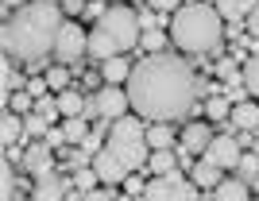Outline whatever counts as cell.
Wrapping results in <instances>:
<instances>
[{
  "label": "cell",
  "instance_id": "6da1fadb",
  "mask_svg": "<svg viewBox=\"0 0 259 201\" xmlns=\"http://www.w3.org/2000/svg\"><path fill=\"white\" fill-rule=\"evenodd\" d=\"M124 89H128L132 112L151 124H170V120L186 116L197 101L194 66L170 51L140 58Z\"/></svg>",
  "mask_w": 259,
  "mask_h": 201
},
{
  "label": "cell",
  "instance_id": "7a4b0ae2",
  "mask_svg": "<svg viewBox=\"0 0 259 201\" xmlns=\"http://www.w3.org/2000/svg\"><path fill=\"white\" fill-rule=\"evenodd\" d=\"M62 23L66 12L54 0H31L27 8L4 20V54H16L20 62H39L47 58V51H54Z\"/></svg>",
  "mask_w": 259,
  "mask_h": 201
},
{
  "label": "cell",
  "instance_id": "3957f363",
  "mask_svg": "<svg viewBox=\"0 0 259 201\" xmlns=\"http://www.w3.org/2000/svg\"><path fill=\"white\" fill-rule=\"evenodd\" d=\"M170 39L178 51L186 54H209L221 47V39H225V20L217 16L213 4H201V0H194V4H182V8L174 12L170 20Z\"/></svg>",
  "mask_w": 259,
  "mask_h": 201
},
{
  "label": "cell",
  "instance_id": "277c9868",
  "mask_svg": "<svg viewBox=\"0 0 259 201\" xmlns=\"http://www.w3.org/2000/svg\"><path fill=\"white\" fill-rule=\"evenodd\" d=\"M143 27H140V12L124 8V4H108V12L93 23L89 31V54L97 62H108V58H124V54L140 43Z\"/></svg>",
  "mask_w": 259,
  "mask_h": 201
},
{
  "label": "cell",
  "instance_id": "5b68a950",
  "mask_svg": "<svg viewBox=\"0 0 259 201\" xmlns=\"http://www.w3.org/2000/svg\"><path fill=\"white\" fill-rule=\"evenodd\" d=\"M105 151L128 170V174H136L140 167H147L151 147H147V128H143V120L136 116V112L112 120V128H108V136H105Z\"/></svg>",
  "mask_w": 259,
  "mask_h": 201
},
{
  "label": "cell",
  "instance_id": "8992f818",
  "mask_svg": "<svg viewBox=\"0 0 259 201\" xmlns=\"http://www.w3.org/2000/svg\"><path fill=\"white\" fill-rule=\"evenodd\" d=\"M143 201H201V197H197V186H194V182L178 178V174H162V178L147 182Z\"/></svg>",
  "mask_w": 259,
  "mask_h": 201
},
{
  "label": "cell",
  "instance_id": "52a82bcc",
  "mask_svg": "<svg viewBox=\"0 0 259 201\" xmlns=\"http://www.w3.org/2000/svg\"><path fill=\"white\" fill-rule=\"evenodd\" d=\"M128 89H120V85H101L97 93L89 97V112H97V116L105 120H120V116H128Z\"/></svg>",
  "mask_w": 259,
  "mask_h": 201
},
{
  "label": "cell",
  "instance_id": "ba28073f",
  "mask_svg": "<svg viewBox=\"0 0 259 201\" xmlns=\"http://www.w3.org/2000/svg\"><path fill=\"white\" fill-rule=\"evenodd\" d=\"M85 51H89V35L77 27V20H66L62 31H58V43H54V58H58L62 66H70V62H77Z\"/></svg>",
  "mask_w": 259,
  "mask_h": 201
},
{
  "label": "cell",
  "instance_id": "9c48e42d",
  "mask_svg": "<svg viewBox=\"0 0 259 201\" xmlns=\"http://www.w3.org/2000/svg\"><path fill=\"white\" fill-rule=\"evenodd\" d=\"M201 159H209L217 170H236L240 159H244V151H240V139H232V136H213V143H209V151L201 155Z\"/></svg>",
  "mask_w": 259,
  "mask_h": 201
},
{
  "label": "cell",
  "instance_id": "30bf717a",
  "mask_svg": "<svg viewBox=\"0 0 259 201\" xmlns=\"http://www.w3.org/2000/svg\"><path fill=\"white\" fill-rule=\"evenodd\" d=\"M89 167L97 170V178H101V186H124V178H128V170L120 167V163L112 159V155H108L105 147H101L97 155H93V159H89Z\"/></svg>",
  "mask_w": 259,
  "mask_h": 201
},
{
  "label": "cell",
  "instance_id": "8fae6325",
  "mask_svg": "<svg viewBox=\"0 0 259 201\" xmlns=\"http://www.w3.org/2000/svg\"><path fill=\"white\" fill-rule=\"evenodd\" d=\"M23 170H31L35 178H47V174H54V151L47 147V143H35V147H27L20 155Z\"/></svg>",
  "mask_w": 259,
  "mask_h": 201
},
{
  "label": "cell",
  "instance_id": "7c38bea8",
  "mask_svg": "<svg viewBox=\"0 0 259 201\" xmlns=\"http://www.w3.org/2000/svg\"><path fill=\"white\" fill-rule=\"evenodd\" d=\"M209 143H213V128H209V124L194 120V124L182 128V151H186V155H205Z\"/></svg>",
  "mask_w": 259,
  "mask_h": 201
},
{
  "label": "cell",
  "instance_id": "4fadbf2b",
  "mask_svg": "<svg viewBox=\"0 0 259 201\" xmlns=\"http://www.w3.org/2000/svg\"><path fill=\"white\" fill-rule=\"evenodd\" d=\"M70 197V186H66L62 174H47V178H35L31 201H66Z\"/></svg>",
  "mask_w": 259,
  "mask_h": 201
},
{
  "label": "cell",
  "instance_id": "5bb4252c",
  "mask_svg": "<svg viewBox=\"0 0 259 201\" xmlns=\"http://www.w3.org/2000/svg\"><path fill=\"white\" fill-rule=\"evenodd\" d=\"M228 124L236 128V132H255V128H259V105H255V101H236Z\"/></svg>",
  "mask_w": 259,
  "mask_h": 201
},
{
  "label": "cell",
  "instance_id": "9a60e30c",
  "mask_svg": "<svg viewBox=\"0 0 259 201\" xmlns=\"http://www.w3.org/2000/svg\"><path fill=\"white\" fill-rule=\"evenodd\" d=\"M213 201H251V190L244 178H221V186H213Z\"/></svg>",
  "mask_w": 259,
  "mask_h": 201
},
{
  "label": "cell",
  "instance_id": "2e32d148",
  "mask_svg": "<svg viewBox=\"0 0 259 201\" xmlns=\"http://www.w3.org/2000/svg\"><path fill=\"white\" fill-rule=\"evenodd\" d=\"M132 70H136V66L128 62V54H124V58H108V62H101V77H105V85H128Z\"/></svg>",
  "mask_w": 259,
  "mask_h": 201
},
{
  "label": "cell",
  "instance_id": "e0dca14e",
  "mask_svg": "<svg viewBox=\"0 0 259 201\" xmlns=\"http://www.w3.org/2000/svg\"><path fill=\"white\" fill-rule=\"evenodd\" d=\"M251 4H255V0H217L213 8H217V16H221V20L240 23V20H248V16H251Z\"/></svg>",
  "mask_w": 259,
  "mask_h": 201
},
{
  "label": "cell",
  "instance_id": "ac0fdd59",
  "mask_svg": "<svg viewBox=\"0 0 259 201\" xmlns=\"http://www.w3.org/2000/svg\"><path fill=\"white\" fill-rule=\"evenodd\" d=\"M190 182H194L197 190H209V186H221V170L213 167L209 159H197L194 170H190Z\"/></svg>",
  "mask_w": 259,
  "mask_h": 201
},
{
  "label": "cell",
  "instance_id": "d6986e66",
  "mask_svg": "<svg viewBox=\"0 0 259 201\" xmlns=\"http://www.w3.org/2000/svg\"><path fill=\"white\" fill-rule=\"evenodd\" d=\"M58 112H62L66 120H74V116H85L89 105H85V97L77 93V89H66V93H58Z\"/></svg>",
  "mask_w": 259,
  "mask_h": 201
},
{
  "label": "cell",
  "instance_id": "ffe728a7",
  "mask_svg": "<svg viewBox=\"0 0 259 201\" xmlns=\"http://www.w3.org/2000/svg\"><path fill=\"white\" fill-rule=\"evenodd\" d=\"M147 170H151L155 178H162V174H174V170H178V155H174V147H166V151H151V159H147Z\"/></svg>",
  "mask_w": 259,
  "mask_h": 201
},
{
  "label": "cell",
  "instance_id": "44dd1931",
  "mask_svg": "<svg viewBox=\"0 0 259 201\" xmlns=\"http://www.w3.org/2000/svg\"><path fill=\"white\" fill-rule=\"evenodd\" d=\"M23 132H27V128H23V120L8 108V112H4V120H0V139H4V147H16V143L23 139Z\"/></svg>",
  "mask_w": 259,
  "mask_h": 201
},
{
  "label": "cell",
  "instance_id": "7402d4cb",
  "mask_svg": "<svg viewBox=\"0 0 259 201\" xmlns=\"http://www.w3.org/2000/svg\"><path fill=\"white\" fill-rule=\"evenodd\" d=\"M147 147H151V151L174 147V132H170V124H151V128H147Z\"/></svg>",
  "mask_w": 259,
  "mask_h": 201
},
{
  "label": "cell",
  "instance_id": "603a6c76",
  "mask_svg": "<svg viewBox=\"0 0 259 201\" xmlns=\"http://www.w3.org/2000/svg\"><path fill=\"white\" fill-rule=\"evenodd\" d=\"M62 136H66V143H85L89 139V124H85V116H74V120H66L62 124Z\"/></svg>",
  "mask_w": 259,
  "mask_h": 201
},
{
  "label": "cell",
  "instance_id": "cb8c5ba5",
  "mask_svg": "<svg viewBox=\"0 0 259 201\" xmlns=\"http://www.w3.org/2000/svg\"><path fill=\"white\" fill-rule=\"evenodd\" d=\"M244 89H248V93L259 101V54L244 58Z\"/></svg>",
  "mask_w": 259,
  "mask_h": 201
},
{
  "label": "cell",
  "instance_id": "d4e9b609",
  "mask_svg": "<svg viewBox=\"0 0 259 201\" xmlns=\"http://www.w3.org/2000/svg\"><path fill=\"white\" fill-rule=\"evenodd\" d=\"M205 116H209V120H228V116H232V101L213 93V97L205 101Z\"/></svg>",
  "mask_w": 259,
  "mask_h": 201
},
{
  "label": "cell",
  "instance_id": "484cf974",
  "mask_svg": "<svg viewBox=\"0 0 259 201\" xmlns=\"http://www.w3.org/2000/svg\"><path fill=\"white\" fill-rule=\"evenodd\" d=\"M217 77H225L228 85L244 82V66H240V58H221V62H217Z\"/></svg>",
  "mask_w": 259,
  "mask_h": 201
},
{
  "label": "cell",
  "instance_id": "4316f807",
  "mask_svg": "<svg viewBox=\"0 0 259 201\" xmlns=\"http://www.w3.org/2000/svg\"><path fill=\"white\" fill-rule=\"evenodd\" d=\"M0 197H4V201H16V170H12V163L0 167Z\"/></svg>",
  "mask_w": 259,
  "mask_h": 201
},
{
  "label": "cell",
  "instance_id": "83f0119b",
  "mask_svg": "<svg viewBox=\"0 0 259 201\" xmlns=\"http://www.w3.org/2000/svg\"><path fill=\"white\" fill-rule=\"evenodd\" d=\"M74 182H77V190H81V193H89V190H97V186H101V178H97V170H93V167H77Z\"/></svg>",
  "mask_w": 259,
  "mask_h": 201
},
{
  "label": "cell",
  "instance_id": "f1b7e54d",
  "mask_svg": "<svg viewBox=\"0 0 259 201\" xmlns=\"http://www.w3.org/2000/svg\"><path fill=\"white\" fill-rule=\"evenodd\" d=\"M47 85H51L54 93H66V89H70V70H66V66H51V70H47Z\"/></svg>",
  "mask_w": 259,
  "mask_h": 201
},
{
  "label": "cell",
  "instance_id": "f546056e",
  "mask_svg": "<svg viewBox=\"0 0 259 201\" xmlns=\"http://www.w3.org/2000/svg\"><path fill=\"white\" fill-rule=\"evenodd\" d=\"M8 108L16 112V116H23V112H35V97L27 93V89H20V93L8 97Z\"/></svg>",
  "mask_w": 259,
  "mask_h": 201
},
{
  "label": "cell",
  "instance_id": "4dcf8cb0",
  "mask_svg": "<svg viewBox=\"0 0 259 201\" xmlns=\"http://www.w3.org/2000/svg\"><path fill=\"white\" fill-rule=\"evenodd\" d=\"M140 47H143V51H151V54H162L166 35H162V31H143V35H140Z\"/></svg>",
  "mask_w": 259,
  "mask_h": 201
},
{
  "label": "cell",
  "instance_id": "1f68e13d",
  "mask_svg": "<svg viewBox=\"0 0 259 201\" xmlns=\"http://www.w3.org/2000/svg\"><path fill=\"white\" fill-rule=\"evenodd\" d=\"M35 112L54 124V120H58V97H39V101H35Z\"/></svg>",
  "mask_w": 259,
  "mask_h": 201
},
{
  "label": "cell",
  "instance_id": "d6a6232c",
  "mask_svg": "<svg viewBox=\"0 0 259 201\" xmlns=\"http://www.w3.org/2000/svg\"><path fill=\"white\" fill-rule=\"evenodd\" d=\"M20 89H27V82H23L20 74H16V70H12V62H4V93H20Z\"/></svg>",
  "mask_w": 259,
  "mask_h": 201
},
{
  "label": "cell",
  "instance_id": "836d02e7",
  "mask_svg": "<svg viewBox=\"0 0 259 201\" xmlns=\"http://www.w3.org/2000/svg\"><path fill=\"white\" fill-rule=\"evenodd\" d=\"M23 128H27V136H47V132H51V120H43L39 112H31V116L23 120Z\"/></svg>",
  "mask_w": 259,
  "mask_h": 201
},
{
  "label": "cell",
  "instance_id": "e575fe53",
  "mask_svg": "<svg viewBox=\"0 0 259 201\" xmlns=\"http://www.w3.org/2000/svg\"><path fill=\"white\" fill-rule=\"evenodd\" d=\"M236 170H240V178H244V182H248V178H255V174H259V159H255V151H251V155H244Z\"/></svg>",
  "mask_w": 259,
  "mask_h": 201
},
{
  "label": "cell",
  "instance_id": "d590c367",
  "mask_svg": "<svg viewBox=\"0 0 259 201\" xmlns=\"http://www.w3.org/2000/svg\"><path fill=\"white\" fill-rule=\"evenodd\" d=\"M140 27H143V31H159V27H162V16H155V8L140 12Z\"/></svg>",
  "mask_w": 259,
  "mask_h": 201
},
{
  "label": "cell",
  "instance_id": "8d00e7d4",
  "mask_svg": "<svg viewBox=\"0 0 259 201\" xmlns=\"http://www.w3.org/2000/svg\"><path fill=\"white\" fill-rule=\"evenodd\" d=\"M81 201H120L116 193L108 190V186H97V190H89V193H81Z\"/></svg>",
  "mask_w": 259,
  "mask_h": 201
},
{
  "label": "cell",
  "instance_id": "74e56055",
  "mask_svg": "<svg viewBox=\"0 0 259 201\" xmlns=\"http://www.w3.org/2000/svg\"><path fill=\"white\" fill-rule=\"evenodd\" d=\"M124 190H128V197H136V193L147 190V182H143L140 174H128V178H124Z\"/></svg>",
  "mask_w": 259,
  "mask_h": 201
},
{
  "label": "cell",
  "instance_id": "f35d334b",
  "mask_svg": "<svg viewBox=\"0 0 259 201\" xmlns=\"http://www.w3.org/2000/svg\"><path fill=\"white\" fill-rule=\"evenodd\" d=\"M58 8L66 16H85V0H58Z\"/></svg>",
  "mask_w": 259,
  "mask_h": 201
},
{
  "label": "cell",
  "instance_id": "ab89813d",
  "mask_svg": "<svg viewBox=\"0 0 259 201\" xmlns=\"http://www.w3.org/2000/svg\"><path fill=\"white\" fill-rule=\"evenodd\" d=\"M244 23H248V35H251V39L259 43V0H255V4H251V16H248V20H244Z\"/></svg>",
  "mask_w": 259,
  "mask_h": 201
},
{
  "label": "cell",
  "instance_id": "60d3db41",
  "mask_svg": "<svg viewBox=\"0 0 259 201\" xmlns=\"http://www.w3.org/2000/svg\"><path fill=\"white\" fill-rule=\"evenodd\" d=\"M43 143H47V147H51V151H58V147H62V143H66L62 128H51V132H47V136H43Z\"/></svg>",
  "mask_w": 259,
  "mask_h": 201
},
{
  "label": "cell",
  "instance_id": "b9f144b4",
  "mask_svg": "<svg viewBox=\"0 0 259 201\" xmlns=\"http://www.w3.org/2000/svg\"><path fill=\"white\" fill-rule=\"evenodd\" d=\"M47 89H51V85H47V77H31V82H27V93H31L35 101H39V97H47Z\"/></svg>",
  "mask_w": 259,
  "mask_h": 201
},
{
  "label": "cell",
  "instance_id": "7bdbcfd3",
  "mask_svg": "<svg viewBox=\"0 0 259 201\" xmlns=\"http://www.w3.org/2000/svg\"><path fill=\"white\" fill-rule=\"evenodd\" d=\"M105 12H108V4H105V0H93V4H85V16H89L93 23H97L101 16H105Z\"/></svg>",
  "mask_w": 259,
  "mask_h": 201
},
{
  "label": "cell",
  "instance_id": "ee69618b",
  "mask_svg": "<svg viewBox=\"0 0 259 201\" xmlns=\"http://www.w3.org/2000/svg\"><path fill=\"white\" fill-rule=\"evenodd\" d=\"M147 4H151L155 12H178L182 8V0H147Z\"/></svg>",
  "mask_w": 259,
  "mask_h": 201
},
{
  "label": "cell",
  "instance_id": "f6af8a7d",
  "mask_svg": "<svg viewBox=\"0 0 259 201\" xmlns=\"http://www.w3.org/2000/svg\"><path fill=\"white\" fill-rule=\"evenodd\" d=\"M27 4H31V0H4V8H8V12H20V8H27Z\"/></svg>",
  "mask_w": 259,
  "mask_h": 201
},
{
  "label": "cell",
  "instance_id": "bcb514c9",
  "mask_svg": "<svg viewBox=\"0 0 259 201\" xmlns=\"http://www.w3.org/2000/svg\"><path fill=\"white\" fill-rule=\"evenodd\" d=\"M251 190H255V193H259V174H255V178H251Z\"/></svg>",
  "mask_w": 259,
  "mask_h": 201
},
{
  "label": "cell",
  "instance_id": "7dc6e473",
  "mask_svg": "<svg viewBox=\"0 0 259 201\" xmlns=\"http://www.w3.org/2000/svg\"><path fill=\"white\" fill-rule=\"evenodd\" d=\"M251 151H255V159H259V139H255V143H251Z\"/></svg>",
  "mask_w": 259,
  "mask_h": 201
},
{
  "label": "cell",
  "instance_id": "c3c4849f",
  "mask_svg": "<svg viewBox=\"0 0 259 201\" xmlns=\"http://www.w3.org/2000/svg\"><path fill=\"white\" fill-rule=\"evenodd\" d=\"M105 4H108V0H105Z\"/></svg>",
  "mask_w": 259,
  "mask_h": 201
},
{
  "label": "cell",
  "instance_id": "681fc988",
  "mask_svg": "<svg viewBox=\"0 0 259 201\" xmlns=\"http://www.w3.org/2000/svg\"><path fill=\"white\" fill-rule=\"evenodd\" d=\"M255 201H259V197H255Z\"/></svg>",
  "mask_w": 259,
  "mask_h": 201
}]
</instances>
